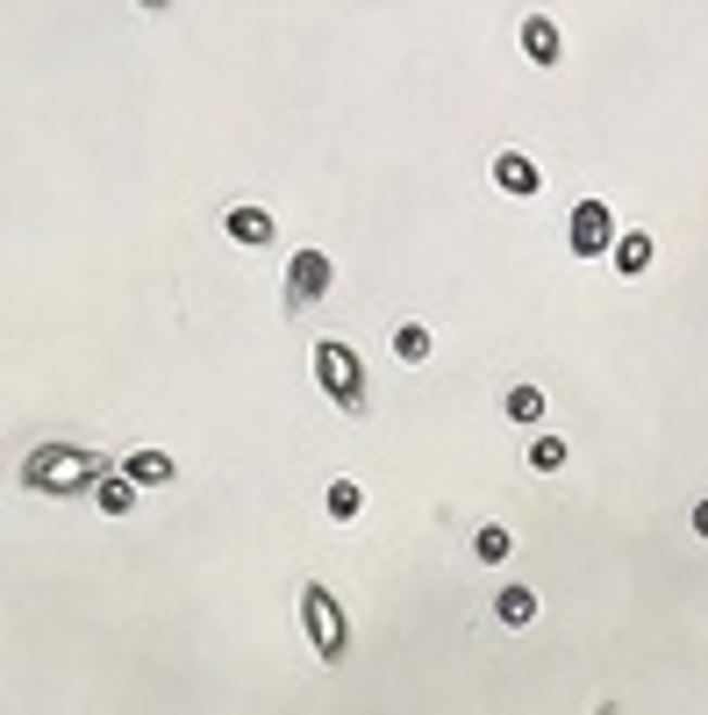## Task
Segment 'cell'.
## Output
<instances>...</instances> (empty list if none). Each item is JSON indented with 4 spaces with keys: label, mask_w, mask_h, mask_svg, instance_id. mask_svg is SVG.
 <instances>
[{
    "label": "cell",
    "mask_w": 708,
    "mask_h": 715,
    "mask_svg": "<svg viewBox=\"0 0 708 715\" xmlns=\"http://www.w3.org/2000/svg\"><path fill=\"white\" fill-rule=\"evenodd\" d=\"M108 473H122V465H108L101 451H79V443H36L22 459V487H36V494H101Z\"/></svg>",
    "instance_id": "6da1fadb"
},
{
    "label": "cell",
    "mask_w": 708,
    "mask_h": 715,
    "mask_svg": "<svg viewBox=\"0 0 708 715\" xmlns=\"http://www.w3.org/2000/svg\"><path fill=\"white\" fill-rule=\"evenodd\" d=\"M315 387L337 401V415H365V358L344 337H323L315 343Z\"/></svg>",
    "instance_id": "7a4b0ae2"
},
{
    "label": "cell",
    "mask_w": 708,
    "mask_h": 715,
    "mask_svg": "<svg viewBox=\"0 0 708 715\" xmlns=\"http://www.w3.org/2000/svg\"><path fill=\"white\" fill-rule=\"evenodd\" d=\"M301 630H308V644H315V658H323V665H344L351 623H344V609H337V594H329L323 579L301 587Z\"/></svg>",
    "instance_id": "3957f363"
},
{
    "label": "cell",
    "mask_w": 708,
    "mask_h": 715,
    "mask_svg": "<svg viewBox=\"0 0 708 715\" xmlns=\"http://www.w3.org/2000/svg\"><path fill=\"white\" fill-rule=\"evenodd\" d=\"M329 279H337V265H329L323 251H294V265H287V315H301L308 301H323Z\"/></svg>",
    "instance_id": "277c9868"
},
{
    "label": "cell",
    "mask_w": 708,
    "mask_h": 715,
    "mask_svg": "<svg viewBox=\"0 0 708 715\" xmlns=\"http://www.w3.org/2000/svg\"><path fill=\"white\" fill-rule=\"evenodd\" d=\"M616 222H608V201H580L572 208V258H608L616 251Z\"/></svg>",
    "instance_id": "5b68a950"
},
{
    "label": "cell",
    "mask_w": 708,
    "mask_h": 715,
    "mask_svg": "<svg viewBox=\"0 0 708 715\" xmlns=\"http://www.w3.org/2000/svg\"><path fill=\"white\" fill-rule=\"evenodd\" d=\"M223 229H229V243H251V251H265V243L279 237V222L265 215V208H229Z\"/></svg>",
    "instance_id": "8992f818"
},
{
    "label": "cell",
    "mask_w": 708,
    "mask_h": 715,
    "mask_svg": "<svg viewBox=\"0 0 708 715\" xmlns=\"http://www.w3.org/2000/svg\"><path fill=\"white\" fill-rule=\"evenodd\" d=\"M494 187L502 193H516V201H530L536 187H544V179H536V165L522 151H494Z\"/></svg>",
    "instance_id": "52a82bcc"
},
{
    "label": "cell",
    "mask_w": 708,
    "mask_h": 715,
    "mask_svg": "<svg viewBox=\"0 0 708 715\" xmlns=\"http://www.w3.org/2000/svg\"><path fill=\"white\" fill-rule=\"evenodd\" d=\"M522 51H530L536 65H558V58H566V36H558L544 15H530V22H522Z\"/></svg>",
    "instance_id": "ba28073f"
},
{
    "label": "cell",
    "mask_w": 708,
    "mask_h": 715,
    "mask_svg": "<svg viewBox=\"0 0 708 715\" xmlns=\"http://www.w3.org/2000/svg\"><path fill=\"white\" fill-rule=\"evenodd\" d=\"M122 479H137V487H165V479H173V459H165V451H129V459H122Z\"/></svg>",
    "instance_id": "9c48e42d"
},
{
    "label": "cell",
    "mask_w": 708,
    "mask_h": 715,
    "mask_svg": "<svg viewBox=\"0 0 708 715\" xmlns=\"http://www.w3.org/2000/svg\"><path fill=\"white\" fill-rule=\"evenodd\" d=\"M323 509H329V523H358V509H365V487H358V479H329Z\"/></svg>",
    "instance_id": "30bf717a"
},
{
    "label": "cell",
    "mask_w": 708,
    "mask_h": 715,
    "mask_svg": "<svg viewBox=\"0 0 708 715\" xmlns=\"http://www.w3.org/2000/svg\"><path fill=\"white\" fill-rule=\"evenodd\" d=\"M93 509H101V515H129V509H137V479L108 473V479H101V494H93Z\"/></svg>",
    "instance_id": "8fae6325"
},
{
    "label": "cell",
    "mask_w": 708,
    "mask_h": 715,
    "mask_svg": "<svg viewBox=\"0 0 708 715\" xmlns=\"http://www.w3.org/2000/svg\"><path fill=\"white\" fill-rule=\"evenodd\" d=\"M494 615H502L508 630H522V623H536V594H530V587H502V601H494Z\"/></svg>",
    "instance_id": "7c38bea8"
},
{
    "label": "cell",
    "mask_w": 708,
    "mask_h": 715,
    "mask_svg": "<svg viewBox=\"0 0 708 715\" xmlns=\"http://www.w3.org/2000/svg\"><path fill=\"white\" fill-rule=\"evenodd\" d=\"M652 265V237L644 229H622V243H616V273H644Z\"/></svg>",
    "instance_id": "4fadbf2b"
},
{
    "label": "cell",
    "mask_w": 708,
    "mask_h": 715,
    "mask_svg": "<svg viewBox=\"0 0 708 715\" xmlns=\"http://www.w3.org/2000/svg\"><path fill=\"white\" fill-rule=\"evenodd\" d=\"M502 409H508V423H522V429H530V423H544V393H536V387H508V401H502Z\"/></svg>",
    "instance_id": "5bb4252c"
},
{
    "label": "cell",
    "mask_w": 708,
    "mask_h": 715,
    "mask_svg": "<svg viewBox=\"0 0 708 715\" xmlns=\"http://www.w3.org/2000/svg\"><path fill=\"white\" fill-rule=\"evenodd\" d=\"M394 358H401V365H422V358H430V329H422V323H401L394 329Z\"/></svg>",
    "instance_id": "9a60e30c"
},
{
    "label": "cell",
    "mask_w": 708,
    "mask_h": 715,
    "mask_svg": "<svg viewBox=\"0 0 708 715\" xmlns=\"http://www.w3.org/2000/svg\"><path fill=\"white\" fill-rule=\"evenodd\" d=\"M472 551H480L486 565H502L508 551H516V537H508V529H480V537H472Z\"/></svg>",
    "instance_id": "2e32d148"
},
{
    "label": "cell",
    "mask_w": 708,
    "mask_h": 715,
    "mask_svg": "<svg viewBox=\"0 0 708 715\" xmlns=\"http://www.w3.org/2000/svg\"><path fill=\"white\" fill-rule=\"evenodd\" d=\"M530 465H536V473H558V465H566V437H536L530 443Z\"/></svg>",
    "instance_id": "e0dca14e"
},
{
    "label": "cell",
    "mask_w": 708,
    "mask_h": 715,
    "mask_svg": "<svg viewBox=\"0 0 708 715\" xmlns=\"http://www.w3.org/2000/svg\"><path fill=\"white\" fill-rule=\"evenodd\" d=\"M694 537H708V501H701V509H694Z\"/></svg>",
    "instance_id": "ac0fdd59"
}]
</instances>
